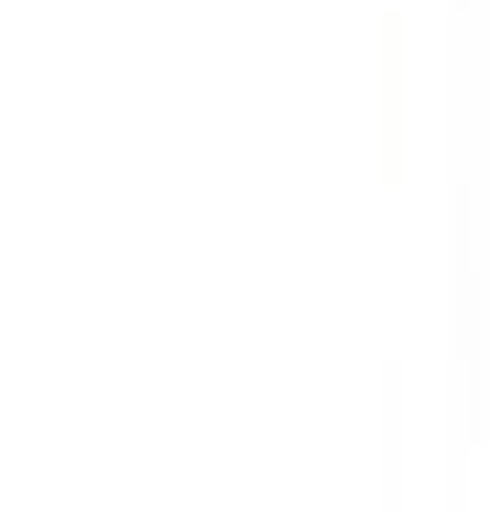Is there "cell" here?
I'll return each mask as SVG.
<instances>
[]
</instances>
